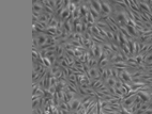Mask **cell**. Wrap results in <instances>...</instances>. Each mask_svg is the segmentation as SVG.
I'll use <instances>...</instances> for the list:
<instances>
[{
  "label": "cell",
  "mask_w": 152,
  "mask_h": 114,
  "mask_svg": "<svg viewBox=\"0 0 152 114\" xmlns=\"http://www.w3.org/2000/svg\"><path fill=\"white\" fill-rule=\"evenodd\" d=\"M101 6H102V12H101V13L110 16L111 14H113V6H111V2L101 1Z\"/></svg>",
  "instance_id": "1"
},
{
  "label": "cell",
  "mask_w": 152,
  "mask_h": 114,
  "mask_svg": "<svg viewBox=\"0 0 152 114\" xmlns=\"http://www.w3.org/2000/svg\"><path fill=\"white\" fill-rule=\"evenodd\" d=\"M44 2L43 1H33L32 2V12L42 14L44 12Z\"/></svg>",
  "instance_id": "2"
},
{
  "label": "cell",
  "mask_w": 152,
  "mask_h": 114,
  "mask_svg": "<svg viewBox=\"0 0 152 114\" xmlns=\"http://www.w3.org/2000/svg\"><path fill=\"white\" fill-rule=\"evenodd\" d=\"M119 79L123 82V83H130V84H132V82H133V78H132V76H131L130 74L128 73V71H124L123 73L120 74V75H119Z\"/></svg>",
  "instance_id": "3"
},
{
  "label": "cell",
  "mask_w": 152,
  "mask_h": 114,
  "mask_svg": "<svg viewBox=\"0 0 152 114\" xmlns=\"http://www.w3.org/2000/svg\"><path fill=\"white\" fill-rule=\"evenodd\" d=\"M136 97H137V95H134V96H132V97H130V98L123 99L122 103H121V105H122V107H124V108H126V109H131L132 107L134 106V102H135Z\"/></svg>",
  "instance_id": "4"
},
{
  "label": "cell",
  "mask_w": 152,
  "mask_h": 114,
  "mask_svg": "<svg viewBox=\"0 0 152 114\" xmlns=\"http://www.w3.org/2000/svg\"><path fill=\"white\" fill-rule=\"evenodd\" d=\"M69 103H70V107H71V111L75 112V111H77V110H78V108L80 107V105H82V99L76 97Z\"/></svg>",
  "instance_id": "5"
},
{
  "label": "cell",
  "mask_w": 152,
  "mask_h": 114,
  "mask_svg": "<svg viewBox=\"0 0 152 114\" xmlns=\"http://www.w3.org/2000/svg\"><path fill=\"white\" fill-rule=\"evenodd\" d=\"M35 38H37V40H38L39 46H40V47L43 46V45H45V44L47 43V40H48V36L45 35L44 33H41V34H38V35L35 36Z\"/></svg>",
  "instance_id": "6"
},
{
  "label": "cell",
  "mask_w": 152,
  "mask_h": 114,
  "mask_svg": "<svg viewBox=\"0 0 152 114\" xmlns=\"http://www.w3.org/2000/svg\"><path fill=\"white\" fill-rule=\"evenodd\" d=\"M91 2V8L94 9L95 11L99 12V13L101 14V12H102V6H101V1H95V0H93V1H90Z\"/></svg>",
  "instance_id": "7"
},
{
  "label": "cell",
  "mask_w": 152,
  "mask_h": 114,
  "mask_svg": "<svg viewBox=\"0 0 152 114\" xmlns=\"http://www.w3.org/2000/svg\"><path fill=\"white\" fill-rule=\"evenodd\" d=\"M118 79L116 78H113V77H110V78H108L107 80H106L105 84L107 85L108 87H115V84H116V82H117Z\"/></svg>",
  "instance_id": "8"
},
{
  "label": "cell",
  "mask_w": 152,
  "mask_h": 114,
  "mask_svg": "<svg viewBox=\"0 0 152 114\" xmlns=\"http://www.w3.org/2000/svg\"><path fill=\"white\" fill-rule=\"evenodd\" d=\"M91 33H92V35H101L100 28H99L96 25H93L92 28H91Z\"/></svg>",
  "instance_id": "9"
},
{
  "label": "cell",
  "mask_w": 152,
  "mask_h": 114,
  "mask_svg": "<svg viewBox=\"0 0 152 114\" xmlns=\"http://www.w3.org/2000/svg\"><path fill=\"white\" fill-rule=\"evenodd\" d=\"M72 16H73V18L74 19H78V18H80V9L79 8H76L75 9V11L72 13Z\"/></svg>",
  "instance_id": "10"
},
{
  "label": "cell",
  "mask_w": 152,
  "mask_h": 114,
  "mask_svg": "<svg viewBox=\"0 0 152 114\" xmlns=\"http://www.w3.org/2000/svg\"><path fill=\"white\" fill-rule=\"evenodd\" d=\"M152 63V53H147L145 56V64L148 65V64H151Z\"/></svg>",
  "instance_id": "11"
},
{
  "label": "cell",
  "mask_w": 152,
  "mask_h": 114,
  "mask_svg": "<svg viewBox=\"0 0 152 114\" xmlns=\"http://www.w3.org/2000/svg\"><path fill=\"white\" fill-rule=\"evenodd\" d=\"M43 65L47 68L52 67V63H50V61H49L48 58H43Z\"/></svg>",
  "instance_id": "12"
},
{
  "label": "cell",
  "mask_w": 152,
  "mask_h": 114,
  "mask_svg": "<svg viewBox=\"0 0 152 114\" xmlns=\"http://www.w3.org/2000/svg\"><path fill=\"white\" fill-rule=\"evenodd\" d=\"M150 109V102H144L142 105H141V108L140 110H142V111H148Z\"/></svg>",
  "instance_id": "13"
},
{
  "label": "cell",
  "mask_w": 152,
  "mask_h": 114,
  "mask_svg": "<svg viewBox=\"0 0 152 114\" xmlns=\"http://www.w3.org/2000/svg\"><path fill=\"white\" fill-rule=\"evenodd\" d=\"M134 114H147V112L146 111H142V110H140V109H139V110H137V111H136Z\"/></svg>",
  "instance_id": "14"
}]
</instances>
